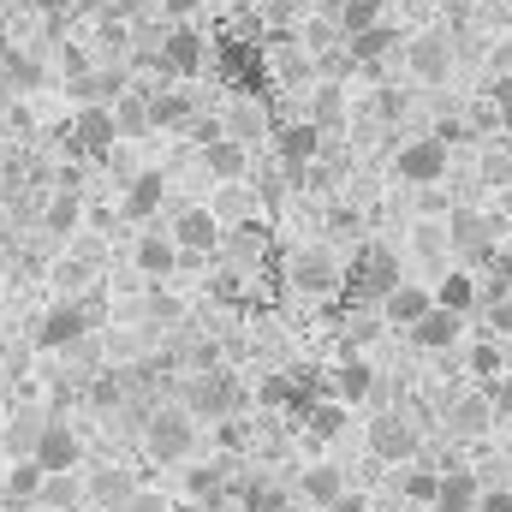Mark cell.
Wrapping results in <instances>:
<instances>
[{
  "instance_id": "42",
  "label": "cell",
  "mask_w": 512,
  "mask_h": 512,
  "mask_svg": "<svg viewBox=\"0 0 512 512\" xmlns=\"http://www.w3.org/2000/svg\"><path fill=\"white\" fill-rule=\"evenodd\" d=\"M489 322H495V334H512V298H501V304L489 310Z\"/></svg>"
},
{
  "instance_id": "35",
  "label": "cell",
  "mask_w": 512,
  "mask_h": 512,
  "mask_svg": "<svg viewBox=\"0 0 512 512\" xmlns=\"http://www.w3.org/2000/svg\"><path fill=\"white\" fill-rule=\"evenodd\" d=\"M489 405H495V417H501V423H512V376H507V382H501V376L489 382Z\"/></svg>"
},
{
  "instance_id": "4",
  "label": "cell",
  "mask_w": 512,
  "mask_h": 512,
  "mask_svg": "<svg viewBox=\"0 0 512 512\" xmlns=\"http://www.w3.org/2000/svg\"><path fill=\"white\" fill-rule=\"evenodd\" d=\"M393 286H399V256L387 245H364L358 262H352V292L358 298H387Z\"/></svg>"
},
{
  "instance_id": "44",
  "label": "cell",
  "mask_w": 512,
  "mask_h": 512,
  "mask_svg": "<svg viewBox=\"0 0 512 512\" xmlns=\"http://www.w3.org/2000/svg\"><path fill=\"white\" fill-rule=\"evenodd\" d=\"M328 512H364V495H340Z\"/></svg>"
},
{
  "instance_id": "43",
  "label": "cell",
  "mask_w": 512,
  "mask_h": 512,
  "mask_svg": "<svg viewBox=\"0 0 512 512\" xmlns=\"http://www.w3.org/2000/svg\"><path fill=\"white\" fill-rule=\"evenodd\" d=\"M328 227H334V233H352V227H358V215H352V209H328Z\"/></svg>"
},
{
  "instance_id": "45",
  "label": "cell",
  "mask_w": 512,
  "mask_h": 512,
  "mask_svg": "<svg viewBox=\"0 0 512 512\" xmlns=\"http://www.w3.org/2000/svg\"><path fill=\"white\" fill-rule=\"evenodd\" d=\"M72 6H78V12H108L114 0H72Z\"/></svg>"
},
{
  "instance_id": "25",
  "label": "cell",
  "mask_w": 512,
  "mask_h": 512,
  "mask_svg": "<svg viewBox=\"0 0 512 512\" xmlns=\"http://www.w3.org/2000/svg\"><path fill=\"white\" fill-rule=\"evenodd\" d=\"M221 489H227V477H221L215 465H191V471H185V495H191V501H221Z\"/></svg>"
},
{
  "instance_id": "16",
  "label": "cell",
  "mask_w": 512,
  "mask_h": 512,
  "mask_svg": "<svg viewBox=\"0 0 512 512\" xmlns=\"http://www.w3.org/2000/svg\"><path fill=\"white\" fill-rule=\"evenodd\" d=\"M197 120V102L185 90H155L149 96V126H167V131H185Z\"/></svg>"
},
{
  "instance_id": "9",
  "label": "cell",
  "mask_w": 512,
  "mask_h": 512,
  "mask_svg": "<svg viewBox=\"0 0 512 512\" xmlns=\"http://www.w3.org/2000/svg\"><path fill=\"white\" fill-rule=\"evenodd\" d=\"M370 453H376V459H393V465L417 459V429H411L405 417H376V423H370Z\"/></svg>"
},
{
  "instance_id": "8",
  "label": "cell",
  "mask_w": 512,
  "mask_h": 512,
  "mask_svg": "<svg viewBox=\"0 0 512 512\" xmlns=\"http://www.w3.org/2000/svg\"><path fill=\"white\" fill-rule=\"evenodd\" d=\"M173 245H179V256H209L221 245V221H215L209 209H185V215L173 221Z\"/></svg>"
},
{
  "instance_id": "13",
  "label": "cell",
  "mask_w": 512,
  "mask_h": 512,
  "mask_svg": "<svg viewBox=\"0 0 512 512\" xmlns=\"http://www.w3.org/2000/svg\"><path fill=\"white\" fill-rule=\"evenodd\" d=\"M429 304H435V292H429L423 280H399V286L382 298V316L393 322V328H411V322H417Z\"/></svg>"
},
{
  "instance_id": "38",
  "label": "cell",
  "mask_w": 512,
  "mask_h": 512,
  "mask_svg": "<svg viewBox=\"0 0 512 512\" xmlns=\"http://www.w3.org/2000/svg\"><path fill=\"white\" fill-rule=\"evenodd\" d=\"M256 399H262V405H286V399H292V387H286V376H268V382L256 387Z\"/></svg>"
},
{
  "instance_id": "36",
  "label": "cell",
  "mask_w": 512,
  "mask_h": 512,
  "mask_svg": "<svg viewBox=\"0 0 512 512\" xmlns=\"http://www.w3.org/2000/svg\"><path fill=\"white\" fill-rule=\"evenodd\" d=\"M435 483H441V477H429V471H411V477H405V495L429 507V501H435Z\"/></svg>"
},
{
  "instance_id": "10",
  "label": "cell",
  "mask_w": 512,
  "mask_h": 512,
  "mask_svg": "<svg viewBox=\"0 0 512 512\" xmlns=\"http://www.w3.org/2000/svg\"><path fill=\"white\" fill-rule=\"evenodd\" d=\"M84 328H90V310H84V304H54V310L42 316L36 340H42L48 352H60V346H72V340H84Z\"/></svg>"
},
{
  "instance_id": "2",
  "label": "cell",
  "mask_w": 512,
  "mask_h": 512,
  "mask_svg": "<svg viewBox=\"0 0 512 512\" xmlns=\"http://www.w3.org/2000/svg\"><path fill=\"white\" fill-rule=\"evenodd\" d=\"M78 459H84L78 429H66V423H42V429H36V441H30V465H36L42 477H72Z\"/></svg>"
},
{
  "instance_id": "21",
  "label": "cell",
  "mask_w": 512,
  "mask_h": 512,
  "mask_svg": "<svg viewBox=\"0 0 512 512\" xmlns=\"http://www.w3.org/2000/svg\"><path fill=\"white\" fill-rule=\"evenodd\" d=\"M161 197H167V179H161V173H137L126 185V215L131 221H149V215L161 209Z\"/></svg>"
},
{
  "instance_id": "12",
  "label": "cell",
  "mask_w": 512,
  "mask_h": 512,
  "mask_svg": "<svg viewBox=\"0 0 512 512\" xmlns=\"http://www.w3.org/2000/svg\"><path fill=\"white\" fill-rule=\"evenodd\" d=\"M274 149H280V161H286V167H310V161L322 155V126L292 120V126L274 131Z\"/></svg>"
},
{
  "instance_id": "15",
  "label": "cell",
  "mask_w": 512,
  "mask_h": 512,
  "mask_svg": "<svg viewBox=\"0 0 512 512\" xmlns=\"http://www.w3.org/2000/svg\"><path fill=\"white\" fill-rule=\"evenodd\" d=\"M477 495H483V489H477L471 471H447V477L435 483V501H429V507L435 512H477Z\"/></svg>"
},
{
  "instance_id": "33",
  "label": "cell",
  "mask_w": 512,
  "mask_h": 512,
  "mask_svg": "<svg viewBox=\"0 0 512 512\" xmlns=\"http://www.w3.org/2000/svg\"><path fill=\"white\" fill-rule=\"evenodd\" d=\"M340 423H346V405H316V411H310V435H328V441H334Z\"/></svg>"
},
{
  "instance_id": "28",
  "label": "cell",
  "mask_w": 512,
  "mask_h": 512,
  "mask_svg": "<svg viewBox=\"0 0 512 512\" xmlns=\"http://www.w3.org/2000/svg\"><path fill=\"white\" fill-rule=\"evenodd\" d=\"M453 423H459V429H471V435H477V429H489V423H495L489 393H483V399H459V405H453Z\"/></svg>"
},
{
  "instance_id": "26",
  "label": "cell",
  "mask_w": 512,
  "mask_h": 512,
  "mask_svg": "<svg viewBox=\"0 0 512 512\" xmlns=\"http://www.w3.org/2000/svg\"><path fill=\"white\" fill-rule=\"evenodd\" d=\"M501 370H507V352H501L495 340H477V346H471V376L489 387L495 376H501Z\"/></svg>"
},
{
  "instance_id": "41",
  "label": "cell",
  "mask_w": 512,
  "mask_h": 512,
  "mask_svg": "<svg viewBox=\"0 0 512 512\" xmlns=\"http://www.w3.org/2000/svg\"><path fill=\"white\" fill-rule=\"evenodd\" d=\"M477 512H512V489H483L477 495Z\"/></svg>"
},
{
  "instance_id": "11",
  "label": "cell",
  "mask_w": 512,
  "mask_h": 512,
  "mask_svg": "<svg viewBox=\"0 0 512 512\" xmlns=\"http://www.w3.org/2000/svg\"><path fill=\"white\" fill-rule=\"evenodd\" d=\"M239 405V387H233V376H197V387H191V399H185V411L191 417H227Z\"/></svg>"
},
{
  "instance_id": "7",
  "label": "cell",
  "mask_w": 512,
  "mask_h": 512,
  "mask_svg": "<svg viewBox=\"0 0 512 512\" xmlns=\"http://www.w3.org/2000/svg\"><path fill=\"white\" fill-rule=\"evenodd\" d=\"M120 143V126H114V108H102V102H90L78 120H72V149L78 155H108Z\"/></svg>"
},
{
  "instance_id": "14",
  "label": "cell",
  "mask_w": 512,
  "mask_h": 512,
  "mask_svg": "<svg viewBox=\"0 0 512 512\" xmlns=\"http://www.w3.org/2000/svg\"><path fill=\"white\" fill-rule=\"evenodd\" d=\"M292 280H298L304 292H334V286H340V262L322 251V245H316V251H298L292 256Z\"/></svg>"
},
{
  "instance_id": "34",
  "label": "cell",
  "mask_w": 512,
  "mask_h": 512,
  "mask_svg": "<svg viewBox=\"0 0 512 512\" xmlns=\"http://www.w3.org/2000/svg\"><path fill=\"white\" fill-rule=\"evenodd\" d=\"M256 131H262V120H256V108H245V102H239V108L227 114V137H239V143H245V137H256Z\"/></svg>"
},
{
  "instance_id": "30",
  "label": "cell",
  "mask_w": 512,
  "mask_h": 512,
  "mask_svg": "<svg viewBox=\"0 0 512 512\" xmlns=\"http://www.w3.org/2000/svg\"><path fill=\"white\" fill-rule=\"evenodd\" d=\"M36 489H42V471H36V465H12L6 495H12V501H36Z\"/></svg>"
},
{
  "instance_id": "1",
  "label": "cell",
  "mask_w": 512,
  "mask_h": 512,
  "mask_svg": "<svg viewBox=\"0 0 512 512\" xmlns=\"http://www.w3.org/2000/svg\"><path fill=\"white\" fill-rule=\"evenodd\" d=\"M393 173H399V185H417V191L441 185V179H447V143H441L435 131L411 137V143L393 155Z\"/></svg>"
},
{
  "instance_id": "47",
  "label": "cell",
  "mask_w": 512,
  "mask_h": 512,
  "mask_svg": "<svg viewBox=\"0 0 512 512\" xmlns=\"http://www.w3.org/2000/svg\"><path fill=\"white\" fill-rule=\"evenodd\" d=\"M477 6H501V0H477Z\"/></svg>"
},
{
  "instance_id": "27",
  "label": "cell",
  "mask_w": 512,
  "mask_h": 512,
  "mask_svg": "<svg viewBox=\"0 0 512 512\" xmlns=\"http://www.w3.org/2000/svg\"><path fill=\"white\" fill-rule=\"evenodd\" d=\"M114 126H120V137L149 131V96H120V108H114Z\"/></svg>"
},
{
  "instance_id": "32",
  "label": "cell",
  "mask_w": 512,
  "mask_h": 512,
  "mask_svg": "<svg viewBox=\"0 0 512 512\" xmlns=\"http://www.w3.org/2000/svg\"><path fill=\"white\" fill-rule=\"evenodd\" d=\"M131 495H137V489H131L126 471H108V477H96V501H120V507H126Z\"/></svg>"
},
{
  "instance_id": "22",
  "label": "cell",
  "mask_w": 512,
  "mask_h": 512,
  "mask_svg": "<svg viewBox=\"0 0 512 512\" xmlns=\"http://www.w3.org/2000/svg\"><path fill=\"white\" fill-rule=\"evenodd\" d=\"M370 387H376V370H370L364 358H346V364L334 370V393H340V405H358V399H370Z\"/></svg>"
},
{
  "instance_id": "39",
  "label": "cell",
  "mask_w": 512,
  "mask_h": 512,
  "mask_svg": "<svg viewBox=\"0 0 512 512\" xmlns=\"http://www.w3.org/2000/svg\"><path fill=\"white\" fill-rule=\"evenodd\" d=\"M203 6H209V0H161V12H167L173 24H185V18H197Z\"/></svg>"
},
{
  "instance_id": "18",
  "label": "cell",
  "mask_w": 512,
  "mask_h": 512,
  "mask_svg": "<svg viewBox=\"0 0 512 512\" xmlns=\"http://www.w3.org/2000/svg\"><path fill=\"white\" fill-rule=\"evenodd\" d=\"M197 149H203V167H209L215 179H239V173H245V143H239V137L221 131V137H209V143H197Z\"/></svg>"
},
{
  "instance_id": "24",
  "label": "cell",
  "mask_w": 512,
  "mask_h": 512,
  "mask_svg": "<svg viewBox=\"0 0 512 512\" xmlns=\"http://www.w3.org/2000/svg\"><path fill=\"white\" fill-rule=\"evenodd\" d=\"M334 18H340L346 36H358V30H370V24H382V0H340Z\"/></svg>"
},
{
  "instance_id": "31",
  "label": "cell",
  "mask_w": 512,
  "mask_h": 512,
  "mask_svg": "<svg viewBox=\"0 0 512 512\" xmlns=\"http://www.w3.org/2000/svg\"><path fill=\"white\" fill-rule=\"evenodd\" d=\"M72 227H78V197L66 191V197L48 203V233H72Z\"/></svg>"
},
{
  "instance_id": "46",
  "label": "cell",
  "mask_w": 512,
  "mask_h": 512,
  "mask_svg": "<svg viewBox=\"0 0 512 512\" xmlns=\"http://www.w3.org/2000/svg\"><path fill=\"white\" fill-rule=\"evenodd\" d=\"M495 66H501V72H512V42L501 48V54H495Z\"/></svg>"
},
{
  "instance_id": "17",
  "label": "cell",
  "mask_w": 512,
  "mask_h": 512,
  "mask_svg": "<svg viewBox=\"0 0 512 512\" xmlns=\"http://www.w3.org/2000/svg\"><path fill=\"white\" fill-rule=\"evenodd\" d=\"M447 66H453L447 36H417V42H411V72H417L423 84H441V78H447Z\"/></svg>"
},
{
  "instance_id": "29",
  "label": "cell",
  "mask_w": 512,
  "mask_h": 512,
  "mask_svg": "<svg viewBox=\"0 0 512 512\" xmlns=\"http://www.w3.org/2000/svg\"><path fill=\"white\" fill-rule=\"evenodd\" d=\"M387 48H393V30H387V24H370V30L352 36V54H358V60H382Z\"/></svg>"
},
{
  "instance_id": "20",
  "label": "cell",
  "mask_w": 512,
  "mask_h": 512,
  "mask_svg": "<svg viewBox=\"0 0 512 512\" xmlns=\"http://www.w3.org/2000/svg\"><path fill=\"white\" fill-rule=\"evenodd\" d=\"M298 489H304V501H310V507L328 512L334 501H340V495H346V471H334V465H310Z\"/></svg>"
},
{
  "instance_id": "3",
  "label": "cell",
  "mask_w": 512,
  "mask_h": 512,
  "mask_svg": "<svg viewBox=\"0 0 512 512\" xmlns=\"http://www.w3.org/2000/svg\"><path fill=\"white\" fill-rule=\"evenodd\" d=\"M191 441H197L191 411H155V417L143 423V447H149V459H161V465H179V459L191 453Z\"/></svg>"
},
{
  "instance_id": "23",
  "label": "cell",
  "mask_w": 512,
  "mask_h": 512,
  "mask_svg": "<svg viewBox=\"0 0 512 512\" xmlns=\"http://www.w3.org/2000/svg\"><path fill=\"white\" fill-rule=\"evenodd\" d=\"M173 262H179V245L173 239H161V233H143L137 239V268L143 274H173Z\"/></svg>"
},
{
  "instance_id": "5",
  "label": "cell",
  "mask_w": 512,
  "mask_h": 512,
  "mask_svg": "<svg viewBox=\"0 0 512 512\" xmlns=\"http://www.w3.org/2000/svg\"><path fill=\"white\" fill-rule=\"evenodd\" d=\"M203 60H209V48H203V36H197L191 24H173V30L161 36V54H155L161 72H173V78H197Z\"/></svg>"
},
{
  "instance_id": "6",
  "label": "cell",
  "mask_w": 512,
  "mask_h": 512,
  "mask_svg": "<svg viewBox=\"0 0 512 512\" xmlns=\"http://www.w3.org/2000/svg\"><path fill=\"white\" fill-rule=\"evenodd\" d=\"M411 346H423V352H447V346H459V334H465V316L459 310H441V304H429L411 328Z\"/></svg>"
},
{
  "instance_id": "37",
  "label": "cell",
  "mask_w": 512,
  "mask_h": 512,
  "mask_svg": "<svg viewBox=\"0 0 512 512\" xmlns=\"http://www.w3.org/2000/svg\"><path fill=\"white\" fill-rule=\"evenodd\" d=\"M245 507L251 512H280V495H274L268 483H251V489H245Z\"/></svg>"
},
{
  "instance_id": "40",
  "label": "cell",
  "mask_w": 512,
  "mask_h": 512,
  "mask_svg": "<svg viewBox=\"0 0 512 512\" xmlns=\"http://www.w3.org/2000/svg\"><path fill=\"white\" fill-rule=\"evenodd\" d=\"M489 102L501 108V120H512V72H501V78H495V90H489Z\"/></svg>"
},
{
  "instance_id": "19",
  "label": "cell",
  "mask_w": 512,
  "mask_h": 512,
  "mask_svg": "<svg viewBox=\"0 0 512 512\" xmlns=\"http://www.w3.org/2000/svg\"><path fill=\"white\" fill-rule=\"evenodd\" d=\"M477 298H483V286H477V274H465V268L441 274V286H435V304H441V310H459V316H471Z\"/></svg>"
}]
</instances>
